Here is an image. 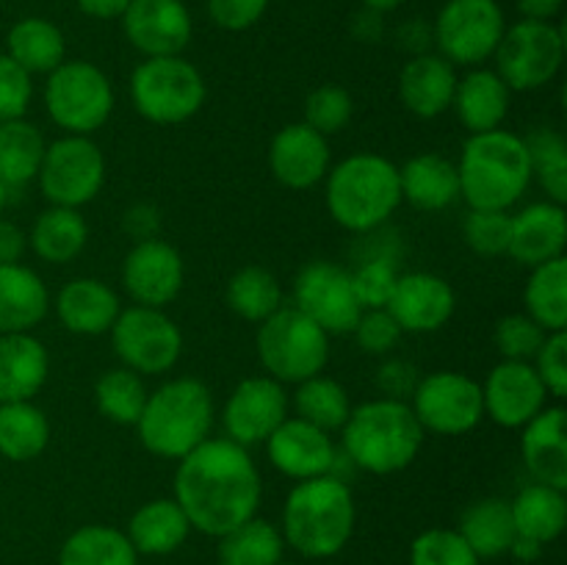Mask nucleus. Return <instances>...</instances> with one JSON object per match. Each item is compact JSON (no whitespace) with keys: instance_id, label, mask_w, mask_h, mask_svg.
I'll use <instances>...</instances> for the list:
<instances>
[{"instance_id":"nucleus-8","label":"nucleus","mask_w":567,"mask_h":565,"mask_svg":"<svg viewBox=\"0 0 567 565\" xmlns=\"http://www.w3.org/2000/svg\"><path fill=\"white\" fill-rule=\"evenodd\" d=\"M205 78L183 55L144 59L131 75V100L138 116L153 125H181L205 103Z\"/></svg>"},{"instance_id":"nucleus-28","label":"nucleus","mask_w":567,"mask_h":565,"mask_svg":"<svg viewBox=\"0 0 567 565\" xmlns=\"http://www.w3.org/2000/svg\"><path fill=\"white\" fill-rule=\"evenodd\" d=\"M399 186L402 203L419 210H443L460 199L457 164L441 153L413 155L408 164L399 166Z\"/></svg>"},{"instance_id":"nucleus-9","label":"nucleus","mask_w":567,"mask_h":565,"mask_svg":"<svg viewBox=\"0 0 567 565\" xmlns=\"http://www.w3.org/2000/svg\"><path fill=\"white\" fill-rule=\"evenodd\" d=\"M116 94L111 78L92 61H61L44 83V109L61 131L92 136L109 122Z\"/></svg>"},{"instance_id":"nucleus-3","label":"nucleus","mask_w":567,"mask_h":565,"mask_svg":"<svg viewBox=\"0 0 567 565\" xmlns=\"http://www.w3.org/2000/svg\"><path fill=\"white\" fill-rule=\"evenodd\" d=\"M424 435L410 402L388 397L352 408L341 427L349 463L377 476L396 474L413 465L424 446Z\"/></svg>"},{"instance_id":"nucleus-45","label":"nucleus","mask_w":567,"mask_h":565,"mask_svg":"<svg viewBox=\"0 0 567 565\" xmlns=\"http://www.w3.org/2000/svg\"><path fill=\"white\" fill-rule=\"evenodd\" d=\"M349 275H352V288L360 308H388L399 280L396 255L388 253V249L369 255V258L360 260L358 269H349Z\"/></svg>"},{"instance_id":"nucleus-42","label":"nucleus","mask_w":567,"mask_h":565,"mask_svg":"<svg viewBox=\"0 0 567 565\" xmlns=\"http://www.w3.org/2000/svg\"><path fill=\"white\" fill-rule=\"evenodd\" d=\"M291 408L302 421L321 427V430L332 432L341 430L343 421L352 413V402H349L347 388L338 380L327 377L324 371L308 380L297 382V391L291 397Z\"/></svg>"},{"instance_id":"nucleus-29","label":"nucleus","mask_w":567,"mask_h":565,"mask_svg":"<svg viewBox=\"0 0 567 565\" xmlns=\"http://www.w3.org/2000/svg\"><path fill=\"white\" fill-rule=\"evenodd\" d=\"M509 86L496 70H471L457 81L452 109L468 133H487L504 125L509 114Z\"/></svg>"},{"instance_id":"nucleus-7","label":"nucleus","mask_w":567,"mask_h":565,"mask_svg":"<svg viewBox=\"0 0 567 565\" xmlns=\"http://www.w3.org/2000/svg\"><path fill=\"white\" fill-rule=\"evenodd\" d=\"M255 349L266 374L277 382H302L324 371L330 360V336L316 321L282 305L258 325Z\"/></svg>"},{"instance_id":"nucleus-33","label":"nucleus","mask_w":567,"mask_h":565,"mask_svg":"<svg viewBox=\"0 0 567 565\" xmlns=\"http://www.w3.org/2000/svg\"><path fill=\"white\" fill-rule=\"evenodd\" d=\"M86 242L89 225L81 210L61 208V205L42 210L28 236V244L44 264H70L83 253Z\"/></svg>"},{"instance_id":"nucleus-32","label":"nucleus","mask_w":567,"mask_h":565,"mask_svg":"<svg viewBox=\"0 0 567 565\" xmlns=\"http://www.w3.org/2000/svg\"><path fill=\"white\" fill-rule=\"evenodd\" d=\"M515 521V535L529 537V541L548 546L565 532L567 524V499L565 491L543 482L520 487L518 496L509 502Z\"/></svg>"},{"instance_id":"nucleus-64","label":"nucleus","mask_w":567,"mask_h":565,"mask_svg":"<svg viewBox=\"0 0 567 565\" xmlns=\"http://www.w3.org/2000/svg\"><path fill=\"white\" fill-rule=\"evenodd\" d=\"M277 565H297V563H277Z\"/></svg>"},{"instance_id":"nucleus-19","label":"nucleus","mask_w":567,"mask_h":565,"mask_svg":"<svg viewBox=\"0 0 567 565\" xmlns=\"http://www.w3.org/2000/svg\"><path fill=\"white\" fill-rule=\"evenodd\" d=\"M120 20L127 42L144 59L183 55L192 42V14L183 0H131Z\"/></svg>"},{"instance_id":"nucleus-27","label":"nucleus","mask_w":567,"mask_h":565,"mask_svg":"<svg viewBox=\"0 0 567 565\" xmlns=\"http://www.w3.org/2000/svg\"><path fill=\"white\" fill-rule=\"evenodd\" d=\"M50 374V355L31 332L0 336V404L28 402L42 391Z\"/></svg>"},{"instance_id":"nucleus-25","label":"nucleus","mask_w":567,"mask_h":565,"mask_svg":"<svg viewBox=\"0 0 567 565\" xmlns=\"http://www.w3.org/2000/svg\"><path fill=\"white\" fill-rule=\"evenodd\" d=\"M457 81V66L449 64L441 53L410 55L399 72V97L410 114L435 120L452 109Z\"/></svg>"},{"instance_id":"nucleus-63","label":"nucleus","mask_w":567,"mask_h":565,"mask_svg":"<svg viewBox=\"0 0 567 565\" xmlns=\"http://www.w3.org/2000/svg\"><path fill=\"white\" fill-rule=\"evenodd\" d=\"M6 203H9V188H6L3 183H0V210L6 208Z\"/></svg>"},{"instance_id":"nucleus-18","label":"nucleus","mask_w":567,"mask_h":565,"mask_svg":"<svg viewBox=\"0 0 567 565\" xmlns=\"http://www.w3.org/2000/svg\"><path fill=\"white\" fill-rule=\"evenodd\" d=\"M186 266L181 253L161 238L136 242L122 260V286L144 308H166L183 291Z\"/></svg>"},{"instance_id":"nucleus-61","label":"nucleus","mask_w":567,"mask_h":565,"mask_svg":"<svg viewBox=\"0 0 567 565\" xmlns=\"http://www.w3.org/2000/svg\"><path fill=\"white\" fill-rule=\"evenodd\" d=\"M543 548H546V546H540V543L529 541V537L515 535L513 546H509L507 554H513V557L520 559V563H535V559L543 554Z\"/></svg>"},{"instance_id":"nucleus-30","label":"nucleus","mask_w":567,"mask_h":565,"mask_svg":"<svg viewBox=\"0 0 567 565\" xmlns=\"http://www.w3.org/2000/svg\"><path fill=\"white\" fill-rule=\"evenodd\" d=\"M48 310L50 294L37 271L22 264H0V336L31 332Z\"/></svg>"},{"instance_id":"nucleus-14","label":"nucleus","mask_w":567,"mask_h":565,"mask_svg":"<svg viewBox=\"0 0 567 565\" xmlns=\"http://www.w3.org/2000/svg\"><path fill=\"white\" fill-rule=\"evenodd\" d=\"M421 430L435 435H465L485 419L482 386L463 371H432L421 377L408 399Z\"/></svg>"},{"instance_id":"nucleus-56","label":"nucleus","mask_w":567,"mask_h":565,"mask_svg":"<svg viewBox=\"0 0 567 565\" xmlns=\"http://www.w3.org/2000/svg\"><path fill=\"white\" fill-rule=\"evenodd\" d=\"M28 236L11 222L0 219V264H20Z\"/></svg>"},{"instance_id":"nucleus-10","label":"nucleus","mask_w":567,"mask_h":565,"mask_svg":"<svg viewBox=\"0 0 567 565\" xmlns=\"http://www.w3.org/2000/svg\"><path fill=\"white\" fill-rule=\"evenodd\" d=\"M493 59L509 92H535L563 70L565 33L554 22L520 20L504 31Z\"/></svg>"},{"instance_id":"nucleus-41","label":"nucleus","mask_w":567,"mask_h":565,"mask_svg":"<svg viewBox=\"0 0 567 565\" xmlns=\"http://www.w3.org/2000/svg\"><path fill=\"white\" fill-rule=\"evenodd\" d=\"M225 302L244 321L260 325L282 308L280 280L264 266H244L227 280Z\"/></svg>"},{"instance_id":"nucleus-49","label":"nucleus","mask_w":567,"mask_h":565,"mask_svg":"<svg viewBox=\"0 0 567 565\" xmlns=\"http://www.w3.org/2000/svg\"><path fill=\"white\" fill-rule=\"evenodd\" d=\"M463 236L476 255H487V258L507 255L509 210H468Z\"/></svg>"},{"instance_id":"nucleus-6","label":"nucleus","mask_w":567,"mask_h":565,"mask_svg":"<svg viewBox=\"0 0 567 565\" xmlns=\"http://www.w3.org/2000/svg\"><path fill=\"white\" fill-rule=\"evenodd\" d=\"M214 397L197 377H175L147 393L136 432L150 454L164 460L186 458L210 438Z\"/></svg>"},{"instance_id":"nucleus-51","label":"nucleus","mask_w":567,"mask_h":565,"mask_svg":"<svg viewBox=\"0 0 567 565\" xmlns=\"http://www.w3.org/2000/svg\"><path fill=\"white\" fill-rule=\"evenodd\" d=\"M31 78V72L22 70L14 59L0 55V122L25 116L33 97Z\"/></svg>"},{"instance_id":"nucleus-13","label":"nucleus","mask_w":567,"mask_h":565,"mask_svg":"<svg viewBox=\"0 0 567 565\" xmlns=\"http://www.w3.org/2000/svg\"><path fill=\"white\" fill-rule=\"evenodd\" d=\"M37 181L50 205L83 208L97 197L105 183L103 150L89 136L66 133L44 147Z\"/></svg>"},{"instance_id":"nucleus-34","label":"nucleus","mask_w":567,"mask_h":565,"mask_svg":"<svg viewBox=\"0 0 567 565\" xmlns=\"http://www.w3.org/2000/svg\"><path fill=\"white\" fill-rule=\"evenodd\" d=\"M6 50H9L6 55L31 75H50L64 61L66 42L55 22L44 20V17H25L11 25L9 37H6Z\"/></svg>"},{"instance_id":"nucleus-57","label":"nucleus","mask_w":567,"mask_h":565,"mask_svg":"<svg viewBox=\"0 0 567 565\" xmlns=\"http://www.w3.org/2000/svg\"><path fill=\"white\" fill-rule=\"evenodd\" d=\"M563 3L565 0H515V6H518L524 20H543V22H554V17L563 11Z\"/></svg>"},{"instance_id":"nucleus-54","label":"nucleus","mask_w":567,"mask_h":565,"mask_svg":"<svg viewBox=\"0 0 567 565\" xmlns=\"http://www.w3.org/2000/svg\"><path fill=\"white\" fill-rule=\"evenodd\" d=\"M419 380V369L402 358L385 360V363L380 366V371H377V386H380L382 397L402 399V402H408V399L413 397Z\"/></svg>"},{"instance_id":"nucleus-20","label":"nucleus","mask_w":567,"mask_h":565,"mask_svg":"<svg viewBox=\"0 0 567 565\" xmlns=\"http://www.w3.org/2000/svg\"><path fill=\"white\" fill-rule=\"evenodd\" d=\"M266 454L280 474L291 480H313V476L336 474L338 449L330 432L321 427L302 421L299 415H288L269 438H266Z\"/></svg>"},{"instance_id":"nucleus-5","label":"nucleus","mask_w":567,"mask_h":565,"mask_svg":"<svg viewBox=\"0 0 567 565\" xmlns=\"http://www.w3.org/2000/svg\"><path fill=\"white\" fill-rule=\"evenodd\" d=\"M324 203L343 230H380L402 205L399 166L380 153L349 155L327 172Z\"/></svg>"},{"instance_id":"nucleus-43","label":"nucleus","mask_w":567,"mask_h":565,"mask_svg":"<svg viewBox=\"0 0 567 565\" xmlns=\"http://www.w3.org/2000/svg\"><path fill=\"white\" fill-rule=\"evenodd\" d=\"M147 393L144 377L125 369V366L109 369L94 382V404H97L100 415L120 427H136L144 402H147Z\"/></svg>"},{"instance_id":"nucleus-48","label":"nucleus","mask_w":567,"mask_h":565,"mask_svg":"<svg viewBox=\"0 0 567 565\" xmlns=\"http://www.w3.org/2000/svg\"><path fill=\"white\" fill-rule=\"evenodd\" d=\"M546 336L548 332L529 314H509L498 319L493 341H496V349L504 355V360H529L532 363Z\"/></svg>"},{"instance_id":"nucleus-62","label":"nucleus","mask_w":567,"mask_h":565,"mask_svg":"<svg viewBox=\"0 0 567 565\" xmlns=\"http://www.w3.org/2000/svg\"><path fill=\"white\" fill-rule=\"evenodd\" d=\"M360 3H363L365 9L380 11V14H388V11H396L399 6H404L408 0H360Z\"/></svg>"},{"instance_id":"nucleus-36","label":"nucleus","mask_w":567,"mask_h":565,"mask_svg":"<svg viewBox=\"0 0 567 565\" xmlns=\"http://www.w3.org/2000/svg\"><path fill=\"white\" fill-rule=\"evenodd\" d=\"M50 421L42 408L28 402L0 404V454L14 463L37 460L48 449Z\"/></svg>"},{"instance_id":"nucleus-35","label":"nucleus","mask_w":567,"mask_h":565,"mask_svg":"<svg viewBox=\"0 0 567 565\" xmlns=\"http://www.w3.org/2000/svg\"><path fill=\"white\" fill-rule=\"evenodd\" d=\"M457 532L480 559L502 557L515 541V521L509 502L498 496L480 499L465 510Z\"/></svg>"},{"instance_id":"nucleus-2","label":"nucleus","mask_w":567,"mask_h":565,"mask_svg":"<svg viewBox=\"0 0 567 565\" xmlns=\"http://www.w3.org/2000/svg\"><path fill=\"white\" fill-rule=\"evenodd\" d=\"M358 524L352 487L338 474L313 476L291 487L282 504L280 535L308 559L336 557L352 541Z\"/></svg>"},{"instance_id":"nucleus-40","label":"nucleus","mask_w":567,"mask_h":565,"mask_svg":"<svg viewBox=\"0 0 567 565\" xmlns=\"http://www.w3.org/2000/svg\"><path fill=\"white\" fill-rule=\"evenodd\" d=\"M286 541L280 526L252 515L219 537V565H277L282 563Z\"/></svg>"},{"instance_id":"nucleus-39","label":"nucleus","mask_w":567,"mask_h":565,"mask_svg":"<svg viewBox=\"0 0 567 565\" xmlns=\"http://www.w3.org/2000/svg\"><path fill=\"white\" fill-rule=\"evenodd\" d=\"M526 314L546 332L567 330V258H554L532 269L524 288Z\"/></svg>"},{"instance_id":"nucleus-46","label":"nucleus","mask_w":567,"mask_h":565,"mask_svg":"<svg viewBox=\"0 0 567 565\" xmlns=\"http://www.w3.org/2000/svg\"><path fill=\"white\" fill-rule=\"evenodd\" d=\"M410 565H480V557L471 552L457 530H435L421 532L410 546Z\"/></svg>"},{"instance_id":"nucleus-11","label":"nucleus","mask_w":567,"mask_h":565,"mask_svg":"<svg viewBox=\"0 0 567 565\" xmlns=\"http://www.w3.org/2000/svg\"><path fill=\"white\" fill-rule=\"evenodd\" d=\"M109 336L122 366L142 377L175 369L183 355L181 327L164 314V308H144V305L122 308Z\"/></svg>"},{"instance_id":"nucleus-15","label":"nucleus","mask_w":567,"mask_h":565,"mask_svg":"<svg viewBox=\"0 0 567 565\" xmlns=\"http://www.w3.org/2000/svg\"><path fill=\"white\" fill-rule=\"evenodd\" d=\"M293 308L321 327L327 336L352 332L360 319L358 297L352 288V275L347 266L332 260H310L293 277Z\"/></svg>"},{"instance_id":"nucleus-22","label":"nucleus","mask_w":567,"mask_h":565,"mask_svg":"<svg viewBox=\"0 0 567 565\" xmlns=\"http://www.w3.org/2000/svg\"><path fill=\"white\" fill-rule=\"evenodd\" d=\"M269 170L280 186L305 192L330 172V142L305 122L280 127L269 144Z\"/></svg>"},{"instance_id":"nucleus-55","label":"nucleus","mask_w":567,"mask_h":565,"mask_svg":"<svg viewBox=\"0 0 567 565\" xmlns=\"http://www.w3.org/2000/svg\"><path fill=\"white\" fill-rule=\"evenodd\" d=\"M122 230L133 238V242H147V238H158L161 233V210L153 203H136L122 214Z\"/></svg>"},{"instance_id":"nucleus-24","label":"nucleus","mask_w":567,"mask_h":565,"mask_svg":"<svg viewBox=\"0 0 567 565\" xmlns=\"http://www.w3.org/2000/svg\"><path fill=\"white\" fill-rule=\"evenodd\" d=\"M520 438V454L532 480L565 491L567 487V413L563 404H546Z\"/></svg>"},{"instance_id":"nucleus-12","label":"nucleus","mask_w":567,"mask_h":565,"mask_svg":"<svg viewBox=\"0 0 567 565\" xmlns=\"http://www.w3.org/2000/svg\"><path fill=\"white\" fill-rule=\"evenodd\" d=\"M507 31L498 0H446L432 25V42L454 66H476L493 59Z\"/></svg>"},{"instance_id":"nucleus-58","label":"nucleus","mask_w":567,"mask_h":565,"mask_svg":"<svg viewBox=\"0 0 567 565\" xmlns=\"http://www.w3.org/2000/svg\"><path fill=\"white\" fill-rule=\"evenodd\" d=\"M75 3L83 14L94 17V20H116L125 14L131 0H75Z\"/></svg>"},{"instance_id":"nucleus-23","label":"nucleus","mask_w":567,"mask_h":565,"mask_svg":"<svg viewBox=\"0 0 567 565\" xmlns=\"http://www.w3.org/2000/svg\"><path fill=\"white\" fill-rule=\"evenodd\" d=\"M567 247V214L565 205L543 199L509 214V244L507 255L520 266L548 264L563 258Z\"/></svg>"},{"instance_id":"nucleus-38","label":"nucleus","mask_w":567,"mask_h":565,"mask_svg":"<svg viewBox=\"0 0 567 565\" xmlns=\"http://www.w3.org/2000/svg\"><path fill=\"white\" fill-rule=\"evenodd\" d=\"M42 131L25 120L0 122V183L6 188H20L37 181L44 158Z\"/></svg>"},{"instance_id":"nucleus-52","label":"nucleus","mask_w":567,"mask_h":565,"mask_svg":"<svg viewBox=\"0 0 567 565\" xmlns=\"http://www.w3.org/2000/svg\"><path fill=\"white\" fill-rule=\"evenodd\" d=\"M535 371L537 377L546 386L548 397L565 399L567 397V332H548L543 347L537 349L535 358Z\"/></svg>"},{"instance_id":"nucleus-16","label":"nucleus","mask_w":567,"mask_h":565,"mask_svg":"<svg viewBox=\"0 0 567 565\" xmlns=\"http://www.w3.org/2000/svg\"><path fill=\"white\" fill-rule=\"evenodd\" d=\"M291 397L275 377L260 374L238 382L221 410L225 438L244 449L266 443V438L288 419Z\"/></svg>"},{"instance_id":"nucleus-50","label":"nucleus","mask_w":567,"mask_h":565,"mask_svg":"<svg viewBox=\"0 0 567 565\" xmlns=\"http://www.w3.org/2000/svg\"><path fill=\"white\" fill-rule=\"evenodd\" d=\"M352 336L365 355H388L391 349H396L404 332L396 325V319L388 314V308H371L363 310L360 319L354 321Z\"/></svg>"},{"instance_id":"nucleus-21","label":"nucleus","mask_w":567,"mask_h":565,"mask_svg":"<svg viewBox=\"0 0 567 565\" xmlns=\"http://www.w3.org/2000/svg\"><path fill=\"white\" fill-rule=\"evenodd\" d=\"M457 310V294L452 282L432 271H408L399 275L396 288L388 302V314L396 319L402 332L426 336L449 325Z\"/></svg>"},{"instance_id":"nucleus-47","label":"nucleus","mask_w":567,"mask_h":565,"mask_svg":"<svg viewBox=\"0 0 567 565\" xmlns=\"http://www.w3.org/2000/svg\"><path fill=\"white\" fill-rule=\"evenodd\" d=\"M352 111V94L343 86H336V83H324V86L313 89L305 100V125L330 138L332 133L343 131L349 125Z\"/></svg>"},{"instance_id":"nucleus-60","label":"nucleus","mask_w":567,"mask_h":565,"mask_svg":"<svg viewBox=\"0 0 567 565\" xmlns=\"http://www.w3.org/2000/svg\"><path fill=\"white\" fill-rule=\"evenodd\" d=\"M352 31L360 42H377V39L382 37V14L380 11H371L363 6V11L354 17Z\"/></svg>"},{"instance_id":"nucleus-17","label":"nucleus","mask_w":567,"mask_h":565,"mask_svg":"<svg viewBox=\"0 0 567 565\" xmlns=\"http://www.w3.org/2000/svg\"><path fill=\"white\" fill-rule=\"evenodd\" d=\"M485 415L504 430H520L548 404V391L529 360H502L482 386Z\"/></svg>"},{"instance_id":"nucleus-37","label":"nucleus","mask_w":567,"mask_h":565,"mask_svg":"<svg viewBox=\"0 0 567 565\" xmlns=\"http://www.w3.org/2000/svg\"><path fill=\"white\" fill-rule=\"evenodd\" d=\"M59 565H138V554L116 526L86 524L61 543Z\"/></svg>"},{"instance_id":"nucleus-53","label":"nucleus","mask_w":567,"mask_h":565,"mask_svg":"<svg viewBox=\"0 0 567 565\" xmlns=\"http://www.w3.org/2000/svg\"><path fill=\"white\" fill-rule=\"evenodd\" d=\"M269 9V0H208V14L225 31H247Z\"/></svg>"},{"instance_id":"nucleus-26","label":"nucleus","mask_w":567,"mask_h":565,"mask_svg":"<svg viewBox=\"0 0 567 565\" xmlns=\"http://www.w3.org/2000/svg\"><path fill=\"white\" fill-rule=\"evenodd\" d=\"M122 302L111 286L94 277H75L64 282L55 297L59 321L72 336H105L120 316Z\"/></svg>"},{"instance_id":"nucleus-1","label":"nucleus","mask_w":567,"mask_h":565,"mask_svg":"<svg viewBox=\"0 0 567 565\" xmlns=\"http://www.w3.org/2000/svg\"><path fill=\"white\" fill-rule=\"evenodd\" d=\"M264 482L249 449L230 438H208L177 460L175 502L192 530L221 537L258 515Z\"/></svg>"},{"instance_id":"nucleus-31","label":"nucleus","mask_w":567,"mask_h":565,"mask_svg":"<svg viewBox=\"0 0 567 565\" xmlns=\"http://www.w3.org/2000/svg\"><path fill=\"white\" fill-rule=\"evenodd\" d=\"M125 535L136 554L164 557V554L177 552L188 541L192 524L175 499H150L131 515Z\"/></svg>"},{"instance_id":"nucleus-4","label":"nucleus","mask_w":567,"mask_h":565,"mask_svg":"<svg viewBox=\"0 0 567 565\" xmlns=\"http://www.w3.org/2000/svg\"><path fill=\"white\" fill-rule=\"evenodd\" d=\"M460 197L471 210H509L532 183L524 136L513 131L471 133L457 161Z\"/></svg>"},{"instance_id":"nucleus-59","label":"nucleus","mask_w":567,"mask_h":565,"mask_svg":"<svg viewBox=\"0 0 567 565\" xmlns=\"http://www.w3.org/2000/svg\"><path fill=\"white\" fill-rule=\"evenodd\" d=\"M426 22L415 20V22H408V25L399 31V39H402V48L410 50L413 55H421V53H430V42H432V28H426L424 33H419L421 28H424Z\"/></svg>"},{"instance_id":"nucleus-44","label":"nucleus","mask_w":567,"mask_h":565,"mask_svg":"<svg viewBox=\"0 0 567 565\" xmlns=\"http://www.w3.org/2000/svg\"><path fill=\"white\" fill-rule=\"evenodd\" d=\"M532 164V181L543 186L548 199L557 205L567 203V142L554 127H537L524 136Z\"/></svg>"}]
</instances>
